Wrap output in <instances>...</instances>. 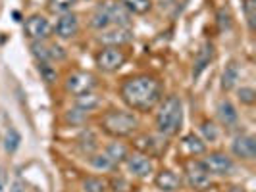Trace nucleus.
Segmentation results:
<instances>
[{"label":"nucleus","instance_id":"1","mask_svg":"<svg viewBox=\"0 0 256 192\" xmlns=\"http://www.w3.org/2000/svg\"><path fill=\"white\" fill-rule=\"evenodd\" d=\"M120 96L131 110L150 112L160 104L164 90H162V83L154 75L139 73V75L124 79V83L120 85Z\"/></svg>","mask_w":256,"mask_h":192},{"label":"nucleus","instance_id":"2","mask_svg":"<svg viewBox=\"0 0 256 192\" xmlns=\"http://www.w3.org/2000/svg\"><path fill=\"white\" fill-rule=\"evenodd\" d=\"M156 131L162 137H174L178 135L183 123V102L180 96L172 94L162 98L158 104V112H156Z\"/></svg>","mask_w":256,"mask_h":192},{"label":"nucleus","instance_id":"3","mask_svg":"<svg viewBox=\"0 0 256 192\" xmlns=\"http://www.w3.org/2000/svg\"><path fill=\"white\" fill-rule=\"evenodd\" d=\"M139 127V119L133 112L126 110H110L100 117V129L106 135L114 139H124L131 137Z\"/></svg>","mask_w":256,"mask_h":192},{"label":"nucleus","instance_id":"4","mask_svg":"<svg viewBox=\"0 0 256 192\" xmlns=\"http://www.w3.org/2000/svg\"><path fill=\"white\" fill-rule=\"evenodd\" d=\"M126 62H128L126 52L120 50L118 46H106L100 52H96V56H94V64L104 73H114Z\"/></svg>","mask_w":256,"mask_h":192},{"label":"nucleus","instance_id":"5","mask_svg":"<svg viewBox=\"0 0 256 192\" xmlns=\"http://www.w3.org/2000/svg\"><path fill=\"white\" fill-rule=\"evenodd\" d=\"M96 87V77L89 73V71H76L66 79V90L72 94H85V92H92Z\"/></svg>","mask_w":256,"mask_h":192},{"label":"nucleus","instance_id":"6","mask_svg":"<svg viewBox=\"0 0 256 192\" xmlns=\"http://www.w3.org/2000/svg\"><path fill=\"white\" fill-rule=\"evenodd\" d=\"M206 171L214 173V175H231L235 171V164L228 154L224 152H210L202 160Z\"/></svg>","mask_w":256,"mask_h":192},{"label":"nucleus","instance_id":"7","mask_svg":"<svg viewBox=\"0 0 256 192\" xmlns=\"http://www.w3.org/2000/svg\"><path fill=\"white\" fill-rule=\"evenodd\" d=\"M24 33L33 40H46L52 35V25L44 15H31L26 21Z\"/></svg>","mask_w":256,"mask_h":192},{"label":"nucleus","instance_id":"8","mask_svg":"<svg viewBox=\"0 0 256 192\" xmlns=\"http://www.w3.org/2000/svg\"><path fill=\"white\" fill-rule=\"evenodd\" d=\"M133 38V33H131V29L129 27H108V29H104L100 31V37L98 40L106 44V46H122V44H126Z\"/></svg>","mask_w":256,"mask_h":192},{"label":"nucleus","instance_id":"9","mask_svg":"<svg viewBox=\"0 0 256 192\" xmlns=\"http://www.w3.org/2000/svg\"><path fill=\"white\" fill-rule=\"evenodd\" d=\"M126 164H128V169L129 173H133L135 177H148L150 173H152V160L148 158V156H144L141 152H135V154H129L128 160H126Z\"/></svg>","mask_w":256,"mask_h":192},{"label":"nucleus","instance_id":"10","mask_svg":"<svg viewBox=\"0 0 256 192\" xmlns=\"http://www.w3.org/2000/svg\"><path fill=\"white\" fill-rule=\"evenodd\" d=\"M185 175H187V183L192 189H204L210 183V173L206 171V167L202 162H189L185 167Z\"/></svg>","mask_w":256,"mask_h":192},{"label":"nucleus","instance_id":"11","mask_svg":"<svg viewBox=\"0 0 256 192\" xmlns=\"http://www.w3.org/2000/svg\"><path fill=\"white\" fill-rule=\"evenodd\" d=\"M231 152L241 160H254L256 158V139L252 135H239L233 139Z\"/></svg>","mask_w":256,"mask_h":192},{"label":"nucleus","instance_id":"12","mask_svg":"<svg viewBox=\"0 0 256 192\" xmlns=\"http://www.w3.org/2000/svg\"><path fill=\"white\" fill-rule=\"evenodd\" d=\"M77 31H79V17L72 12L62 13V15H60V19L56 21V27H54L56 37H60V38L76 37Z\"/></svg>","mask_w":256,"mask_h":192},{"label":"nucleus","instance_id":"13","mask_svg":"<svg viewBox=\"0 0 256 192\" xmlns=\"http://www.w3.org/2000/svg\"><path fill=\"white\" fill-rule=\"evenodd\" d=\"M135 148L144 156H158L166 150V142H160V139H156L152 135H141L135 139Z\"/></svg>","mask_w":256,"mask_h":192},{"label":"nucleus","instance_id":"14","mask_svg":"<svg viewBox=\"0 0 256 192\" xmlns=\"http://www.w3.org/2000/svg\"><path fill=\"white\" fill-rule=\"evenodd\" d=\"M214 60V44L212 42H204L202 48L196 52L194 56V67H192V79H198L200 73L210 65V62Z\"/></svg>","mask_w":256,"mask_h":192},{"label":"nucleus","instance_id":"15","mask_svg":"<svg viewBox=\"0 0 256 192\" xmlns=\"http://www.w3.org/2000/svg\"><path fill=\"white\" fill-rule=\"evenodd\" d=\"M154 185H156L158 191L162 192H176L180 189V177L172 169H162V171L156 173Z\"/></svg>","mask_w":256,"mask_h":192},{"label":"nucleus","instance_id":"16","mask_svg":"<svg viewBox=\"0 0 256 192\" xmlns=\"http://www.w3.org/2000/svg\"><path fill=\"white\" fill-rule=\"evenodd\" d=\"M218 117L226 127H233L237 123V119H239V114H237L235 106L230 100H222L218 104Z\"/></svg>","mask_w":256,"mask_h":192},{"label":"nucleus","instance_id":"17","mask_svg":"<svg viewBox=\"0 0 256 192\" xmlns=\"http://www.w3.org/2000/svg\"><path fill=\"white\" fill-rule=\"evenodd\" d=\"M239 75H241L239 65H237V62L231 60L230 64L226 65L224 73H222V89L224 90L235 89V85H237V81H239Z\"/></svg>","mask_w":256,"mask_h":192},{"label":"nucleus","instance_id":"18","mask_svg":"<svg viewBox=\"0 0 256 192\" xmlns=\"http://www.w3.org/2000/svg\"><path fill=\"white\" fill-rule=\"evenodd\" d=\"M108 13H110V21H112V27H129L131 23V17H129V12L122 6V4H108Z\"/></svg>","mask_w":256,"mask_h":192},{"label":"nucleus","instance_id":"19","mask_svg":"<svg viewBox=\"0 0 256 192\" xmlns=\"http://www.w3.org/2000/svg\"><path fill=\"white\" fill-rule=\"evenodd\" d=\"M104 154L108 156V160L114 164V166H120V164H124L126 160H128V146H124L122 142H110L108 146H106V150Z\"/></svg>","mask_w":256,"mask_h":192},{"label":"nucleus","instance_id":"20","mask_svg":"<svg viewBox=\"0 0 256 192\" xmlns=\"http://www.w3.org/2000/svg\"><path fill=\"white\" fill-rule=\"evenodd\" d=\"M100 106V96L94 92H85V94H77L76 108L81 112H92Z\"/></svg>","mask_w":256,"mask_h":192},{"label":"nucleus","instance_id":"21","mask_svg":"<svg viewBox=\"0 0 256 192\" xmlns=\"http://www.w3.org/2000/svg\"><path fill=\"white\" fill-rule=\"evenodd\" d=\"M90 25L94 27V29H98V31H104V29L112 27L110 13H108V4H102V6H98V8L94 10L92 17H90Z\"/></svg>","mask_w":256,"mask_h":192},{"label":"nucleus","instance_id":"22","mask_svg":"<svg viewBox=\"0 0 256 192\" xmlns=\"http://www.w3.org/2000/svg\"><path fill=\"white\" fill-rule=\"evenodd\" d=\"M120 4L129 13H135V15H144V13L150 12V8H152L150 0H120Z\"/></svg>","mask_w":256,"mask_h":192},{"label":"nucleus","instance_id":"23","mask_svg":"<svg viewBox=\"0 0 256 192\" xmlns=\"http://www.w3.org/2000/svg\"><path fill=\"white\" fill-rule=\"evenodd\" d=\"M183 146L187 148V152L192 154V156H198V154H204L206 152V144L194 133H189L183 137Z\"/></svg>","mask_w":256,"mask_h":192},{"label":"nucleus","instance_id":"24","mask_svg":"<svg viewBox=\"0 0 256 192\" xmlns=\"http://www.w3.org/2000/svg\"><path fill=\"white\" fill-rule=\"evenodd\" d=\"M2 142H4V150L8 154H14L20 148V144H22V135L16 129H8V133H6V137H4Z\"/></svg>","mask_w":256,"mask_h":192},{"label":"nucleus","instance_id":"25","mask_svg":"<svg viewBox=\"0 0 256 192\" xmlns=\"http://www.w3.org/2000/svg\"><path fill=\"white\" fill-rule=\"evenodd\" d=\"M31 54L37 58L38 64L50 60V50H48V46L44 44V40H33V42H31Z\"/></svg>","mask_w":256,"mask_h":192},{"label":"nucleus","instance_id":"26","mask_svg":"<svg viewBox=\"0 0 256 192\" xmlns=\"http://www.w3.org/2000/svg\"><path fill=\"white\" fill-rule=\"evenodd\" d=\"M108 183L100 177H85L83 179V191L85 192H106Z\"/></svg>","mask_w":256,"mask_h":192},{"label":"nucleus","instance_id":"27","mask_svg":"<svg viewBox=\"0 0 256 192\" xmlns=\"http://www.w3.org/2000/svg\"><path fill=\"white\" fill-rule=\"evenodd\" d=\"M79 0H48V10L52 13H68Z\"/></svg>","mask_w":256,"mask_h":192},{"label":"nucleus","instance_id":"28","mask_svg":"<svg viewBox=\"0 0 256 192\" xmlns=\"http://www.w3.org/2000/svg\"><path fill=\"white\" fill-rule=\"evenodd\" d=\"M243 12L246 17V25L250 31H254L256 27V0H244L243 2Z\"/></svg>","mask_w":256,"mask_h":192},{"label":"nucleus","instance_id":"29","mask_svg":"<svg viewBox=\"0 0 256 192\" xmlns=\"http://www.w3.org/2000/svg\"><path fill=\"white\" fill-rule=\"evenodd\" d=\"M90 166L94 167V169H98V171H110V169H114V164L108 160V156L106 154H94V156H90Z\"/></svg>","mask_w":256,"mask_h":192},{"label":"nucleus","instance_id":"30","mask_svg":"<svg viewBox=\"0 0 256 192\" xmlns=\"http://www.w3.org/2000/svg\"><path fill=\"white\" fill-rule=\"evenodd\" d=\"M237 96H239V102L246 106H252L256 102V90L252 87H241L237 90Z\"/></svg>","mask_w":256,"mask_h":192},{"label":"nucleus","instance_id":"31","mask_svg":"<svg viewBox=\"0 0 256 192\" xmlns=\"http://www.w3.org/2000/svg\"><path fill=\"white\" fill-rule=\"evenodd\" d=\"M38 71H40V75H42V79H44L46 83H54V81H56V77H58L56 69H54L52 65H48V62L38 64Z\"/></svg>","mask_w":256,"mask_h":192},{"label":"nucleus","instance_id":"32","mask_svg":"<svg viewBox=\"0 0 256 192\" xmlns=\"http://www.w3.org/2000/svg\"><path fill=\"white\" fill-rule=\"evenodd\" d=\"M200 131H202V135H204L206 141L214 142L216 139H218V129H216V125H214L212 121H204L202 127H200Z\"/></svg>","mask_w":256,"mask_h":192},{"label":"nucleus","instance_id":"33","mask_svg":"<svg viewBox=\"0 0 256 192\" xmlns=\"http://www.w3.org/2000/svg\"><path fill=\"white\" fill-rule=\"evenodd\" d=\"M218 27H220V31H226V29L231 27L230 10H226V8H220L218 10Z\"/></svg>","mask_w":256,"mask_h":192},{"label":"nucleus","instance_id":"34","mask_svg":"<svg viewBox=\"0 0 256 192\" xmlns=\"http://www.w3.org/2000/svg\"><path fill=\"white\" fill-rule=\"evenodd\" d=\"M48 50H50V60H64L66 58L64 48H62V46H58V44L48 46Z\"/></svg>","mask_w":256,"mask_h":192},{"label":"nucleus","instance_id":"35","mask_svg":"<svg viewBox=\"0 0 256 192\" xmlns=\"http://www.w3.org/2000/svg\"><path fill=\"white\" fill-rule=\"evenodd\" d=\"M4 191V173H2V169H0V192Z\"/></svg>","mask_w":256,"mask_h":192},{"label":"nucleus","instance_id":"36","mask_svg":"<svg viewBox=\"0 0 256 192\" xmlns=\"http://www.w3.org/2000/svg\"><path fill=\"white\" fill-rule=\"evenodd\" d=\"M12 192H26V191H24V189H22L20 185H14V187H12Z\"/></svg>","mask_w":256,"mask_h":192}]
</instances>
